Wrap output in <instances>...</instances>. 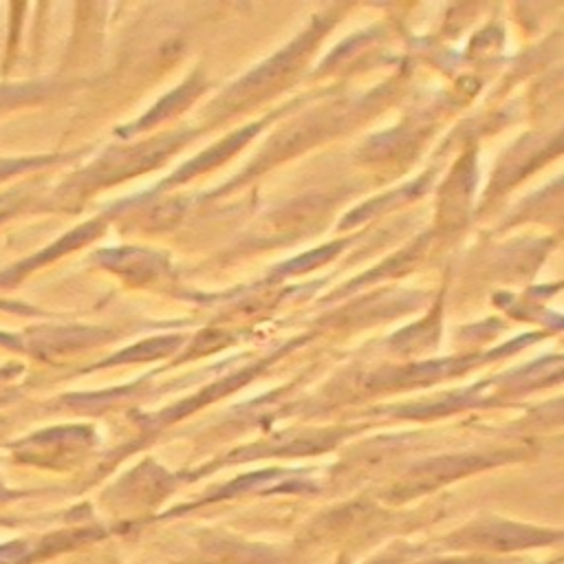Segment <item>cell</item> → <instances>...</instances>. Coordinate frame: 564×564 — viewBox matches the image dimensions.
<instances>
[{
  "label": "cell",
  "instance_id": "6da1fadb",
  "mask_svg": "<svg viewBox=\"0 0 564 564\" xmlns=\"http://www.w3.org/2000/svg\"><path fill=\"white\" fill-rule=\"evenodd\" d=\"M560 531L551 533L546 529H535L509 520H478L467 524L465 529L456 531L449 540V549H476V551H496V553H507V551H520V549H531V546H542L549 542H557Z\"/></svg>",
  "mask_w": 564,
  "mask_h": 564
},
{
  "label": "cell",
  "instance_id": "277c9868",
  "mask_svg": "<svg viewBox=\"0 0 564 564\" xmlns=\"http://www.w3.org/2000/svg\"><path fill=\"white\" fill-rule=\"evenodd\" d=\"M421 564H498L496 560H489L485 555H469V557H449V560H427V562H421Z\"/></svg>",
  "mask_w": 564,
  "mask_h": 564
},
{
  "label": "cell",
  "instance_id": "ba28073f",
  "mask_svg": "<svg viewBox=\"0 0 564 564\" xmlns=\"http://www.w3.org/2000/svg\"><path fill=\"white\" fill-rule=\"evenodd\" d=\"M7 498H11V491H7V489L0 485V500H7Z\"/></svg>",
  "mask_w": 564,
  "mask_h": 564
},
{
  "label": "cell",
  "instance_id": "7a4b0ae2",
  "mask_svg": "<svg viewBox=\"0 0 564 564\" xmlns=\"http://www.w3.org/2000/svg\"><path fill=\"white\" fill-rule=\"evenodd\" d=\"M97 531L82 529V531H66L55 535H44L40 540H15L0 544V564H33L42 557L59 553L64 549H73L75 544L95 538Z\"/></svg>",
  "mask_w": 564,
  "mask_h": 564
},
{
  "label": "cell",
  "instance_id": "8992f818",
  "mask_svg": "<svg viewBox=\"0 0 564 564\" xmlns=\"http://www.w3.org/2000/svg\"><path fill=\"white\" fill-rule=\"evenodd\" d=\"M29 165H33V163L31 161H18V159H0V178L7 176V174L18 172L22 167H29Z\"/></svg>",
  "mask_w": 564,
  "mask_h": 564
},
{
  "label": "cell",
  "instance_id": "9c48e42d",
  "mask_svg": "<svg viewBox=\"0 0 564 564\" xmlns=\"http://www.w3.org/2000/svg\"><path fill=\"white\" fill-rule=\"evenodd\" d=\"M0 524H7V522H2V520H0Z\"/></svg>",
  "mask_w": 564,
  "mask_h": 564
},
{
  "label": "cell",
  "instance_id": "52a82bcc",
  "mask_svg": "<svg viewBox=\"0 0 564 564\" xmlns=\"http://www.w3.org/2000/svg\"><path fill=\"white\" fill-rule=\"evenodd\" d=\"M22 95H24V90H20V88H4V86H0V106L18 101V97H22Z\"/></svg>",
  "mask_w": 564,
  "mask_h": 564
},
{
  "label": "cell",
  "instance_id": "5b68a950",
  "mask_svg": "<svg viewBox=\"0 0 564 564\" xmlns=\"http://www.w3.org/2000/svg\"><path fill=\"white\" fill-rule=\"evenodd\" d=\"M405 549L403 551H388V553H383V555H379V557H375L372 562H368V564H403L405 562Z\"/></svg>",
  "mask_w": 564,
  "mask_h": 564
},
{
  "label": "cell",
  "instance_id": "3957f363",
  "mask_svg": "<svg viewBox=\"0 0 564 564\" xmlns=\"http://www.w3.org/2000/svg\"><path fill=\"white\" fill-rule=\"evenodd\" d=\"M181 564H280V555L267 546L223 538L200 546L194 557H187Z\"/></svg>",
  "mask_w": 564,
  "mask_h": 564
}]
</instances>
